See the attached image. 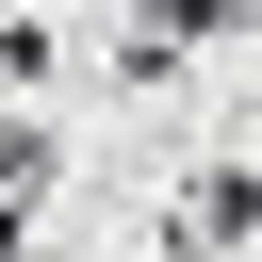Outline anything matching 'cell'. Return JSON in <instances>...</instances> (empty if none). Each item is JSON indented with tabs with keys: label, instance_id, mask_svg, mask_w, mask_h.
Wrapping results in <instances>:
<instances>
[{
	"label": "cell",
	"instance_id": "obj_2",
	"mask_svg": "<svg viewBox=\"0 0 262 262\" xmlns=\"http://www.w3.org/2000/svg\"><path fill=\"white\" fill-rule=\"evenodd\" d=\"M49 180V115H0V196H33Z\"/></svg>",
	"mask_w": 262,
	"mask_h": 262
},
{
	"label": "cell",
	"instance_id": "obj_1",
	"mask_svg": "<svg viewBox=\"0 0 262 262\" xmlns=\"http://www.w3.org/2000/svg\"><path fill=\"white\" fill-rule=\"evenodd\" d=\"M115 16H131V33H164V49H213V33L246 49V0H115Z\"/></svg>",
	"mask_w": 262,
	"mask_h": 262
}]
</instances>
